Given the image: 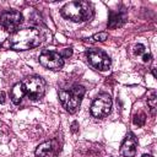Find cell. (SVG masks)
I'll use <instances>...</instances> for the list:
<instances>
[{
	"label": "cell",
	"instance_id": "2",
	"mask_svg": "<svg viewBox=\"0 0 157 157\" xmlns=\"http://www.w3.org/2000/svg\"><path fill=\"white\" fill-rule=\"evenodd\" d=\"M61 13L74 22H82L93 16V10L92 5L87 1H71L63 7Z\"/></svg>",
	"mask_w": 157,
	"mask_h": 157
},
{
	"label": "cell",
	"instance_id": "12",
	"mask_svg": "<svg viewBox=\"0 0 157 157\" xmlns=\"http://www.w3.org/2000/svg\"><path fill=\"white\" fill-rule=\"evenodd\" d=\"M25 88H23V85L22 82H17L12 88H11V92H10V96H11V101L15 103V104H18L23 96H25Z\"/></svg>",
	"mask_w": 157,
	"mask_h": 157
},
{
	"label": "cell",
	"instance_id": "10",
	"mask_svg": "<svg viewBox=\"0 0 157 157\" xmlns=\"http://www.w3.org/2000/svg\"><path fill=\"white\" fill-rule=\"evenodd\" d=\"M56 151H58V145L55 140L45 141L36 148V156L37 157H52L56 153Z\"/></svg>",
	"mask_w": 157,
	"mask_h": 157
},
{
	"label": "cell",
	"instance_id": "19",
	"mask_svg": "<svg viewBox=\"0 0 157 157\" xmlns=\"http://www.w3.org/2000/svg\"><path fill=\"white\" fill-rule=\"evenodd\" d=\"M76 126H77V123L74 121V123H72V129H71V130H72V131H76V129H77Z\"/></svg>",
	"mask_w": 157,
	"mask_h": 157
},
{
	"label": "cell",
	"instance_id": "1",
	"mask_svg": "<svg viewBox=\"0 0 157 157\" xmlns=\"http://www.w3.org/2000/svg\"><path fill=\"white\" fill-rule=\"evenodd\" d=\"M42 40L40 33L36 28H23L16 31L10 38V47L15 50H27L37 47Z\"/></svg>",
	"mask_w": 157,
	"mask_h": 157
},
{
	"label": "cell",
	"instance_id": "11",
	"mask_svg": "<svg viewBox=\"0 0 157 157\" xmlns=\"http://www.w3.org/2000/svg\"><path fill=\"white\" fill-rule=\"evenodd\" d=\"M126 21V12L125 9L118 10V11H109V18H108V27L109 28H118L121 27Z\"/></svg>",
	"mask_w": 157,
	"mask_h": 157
},
{
	"label": "cell",
	"instance_id": "3",
	"mask_svg": "<svg viewBox=\"0 0 157 157\" xmlns=\"http://www.w3.org/2000/svg\"><path fill=\"white\" fill-rule=\"evenodd\" d=\"M58 94H59V99L63 103L64 108L69 113H74L80 107L81 98L85 94V88L82 86L76 85V86H74L70 90H61V91H59Z\"/></svg>",
	"mask_w": 157,
	"mask_h": 157
},
{
	"label": "cell",
	"instance_id": "8",
	"mask_svg": "<svg viewBox=\"0 0 157 157\" xmlns=\"http://www.w3.org/2000/svg\"><path fill=\"white\" fill-rule=\"evenodd\" d=\"M39 63L50 70H59L64 65V59L63 56L53 50H44L39 55Z\"/></svg>",
	"mask_w": 157,
	"mask_h": 157
},
{
	"label": "cell",
	"instance_id": "13",
	"mask_svg": "<svg viewBox=\"0 0 157 157\" xmlns=\"http://www.w3.org/2000/svg\"><path fill=\"white\" fill-rule=\"evenodd\" d=\"M145 121H146V115H145V113L139 112V113H136V114L134 115V124H135V125H137V126H144Z\"/></svg>",
	"mask_w": 157,
	"mask_h": 157
},
{
	"label": "cell",
	"instance_id": "18",
	"mask_svg": "<svg viewBox=\"0 0 157 157\" xmlns=\"http://www.w3.org/2000/svg\"><path fill=\"white\" fill-rule=\"evenodd\" d=\"M142 58H144V61H148V60L151 59V55H150L148 53H145V54L142 55Z\"/></svg>",
	"mask_w": 157,
	"mask_h": 157
},
{
	"label": "cell",
	"instance_id": "15",
	"mask_svg": "<svg viewBox=\"0 0 157 157\" xmlns=\"http://www.w3.org/2000/svg\"><path fill=\"white\" fill-rule=\"evenodd\" d=\"M156 102H157L156 92L152 91V92L150 93V96L147 97V103H148V105H150V108H151L152 112H155V109H156Z\"/></svg>",
	"mask_w": 157,
	"mask_h": 157
},
{
	"label": "cell",
	"instance_id": "17",
	"mask_svg": "<svg viewBox=\"0 0 157 157\" xmlns=\"http://www.w3.org/2000/svg\"><path fill=\"white\" fill-rule=\"evenodd\" d=\"M71 53H72V50L70 49V48H66L64 52H63V54H60L63 58H67V56H70L71 55Z\"/></svg>",
	"mask_w": 157,
	"mask_h": 157
},
{
	"label": "cell",
	"instance_id": "20",
	"mask_svg": "<svg viewBox=\"0 0 157 157\" xmlns=\"http://www.w3.org/2000/svg\"><path fill=\"white\" fill-rule=\"evenodd\" d=\"M142 157H152L151 155H142Z\"/></svg>",
	"mask_w": 157,
	"mask_h": 157
},
{
	"label": "cell",
	"instance_id": "7",
	"mask_svg": "<svg viewBox=\"0 0 157 157\" xmlns=\"http://www.w3.org/2000/svg\"><path fill=\"white\" fill-rule=\"evenodd\" d=\"M87 59L93 67L102 70V71L108 70L110 66L109 56L104 52H102L101 49H90L87 52Z\"/></svg>",
	"mask_w": 157,
	"mask_h": 157
},
{
	"label": "cell",
	"instance_id": "5",
	"mask_svg": "<svg viewBox=\"0 0 157 157\" xmlns=\"http://www.w3.org/2000/svg\"><path fill=\"white\" fill-rule=\"evenodd\" d=\"M22 15L20 11L9 10L0 13V26L7 32H15L22 23Z\"/></svg>",
	"mask_w": 157,
	"mask_h": 157
},
{
	"label": "cell",
	"instance_id": "16",
	"mask_svg": "<svg viewBox=\"0 0 157 157\" xmlns=\"http://www.w3.org/2000/svg\"><path fill=\"white\" fill-rule=\"evenodd\" d=\"M135 54H137V55H144L146 52H145V47L142 45V44H137L136 47H135Z\"/></svg>",
	"mask_w": 157,
	"mask_h": 157
},
{
	"label": "cell",
	"instance_id": "14",
	"mask_svg": "<svg viewBox=\"0 0 157 157\" xmlns=\"http://www.w3.org/2000/svg\"><path fill=\"white\" fill-rule=\"evenodd\" d=\"M107 38H108V34L105 32H101V33H97V34L92 36L88 40L92 42V43H94V42H104Z\"/></svg>",
	"mask_w": 157,
	"mask_h": 157
},
{
	"label": "cell",
	"instance_id": "4",
	"mask_svg": "<svg viewBox=\"0 0 157 157\" xmlns=\"http://www.w3.org/2000/svg\"><path fill=\"white\" fill-rule=\"evenodd\" d=\"M22 85L25 88V93L28 96L29 99L36 101L43 97L45 91V82L43 78L38 76H31L25 78L22 81Z\"/></svg>",
	"mask_w": 157,
	"mask_h": 157
},
{
	"label": "cell",
	"instance_id": "6",
	"mask_svg": "<svg viewBox=\"0 0 157 157\" xmlns=\"http://www.w3.org/2000/svg\"><path fill=\"white\" fill-rule=\"evenodd\" d=\"M110 108H112V98L109 97V94L103 93L99 94L93 101L91 105V113L96 118H103L109 114Z\"/></svg>",
	"mask_w": 157,
	"mask_h": 157
},
{
	"label": "cell",
	"instance_id": "9",
	"mask_svg": "<svg viewBox=\"0 0 157 157\" xmlns=\"http://www.w3.org/2000/svg\"><path fill=\"white\" fill-rule=\"evenodd\" d=\"M136 146L137 141L132 132H129L120 147V152L124 157H134L136 155Z\"/></svg>",
	"mask_w": 157,
	"mask_h": 157
}]
</instances>
